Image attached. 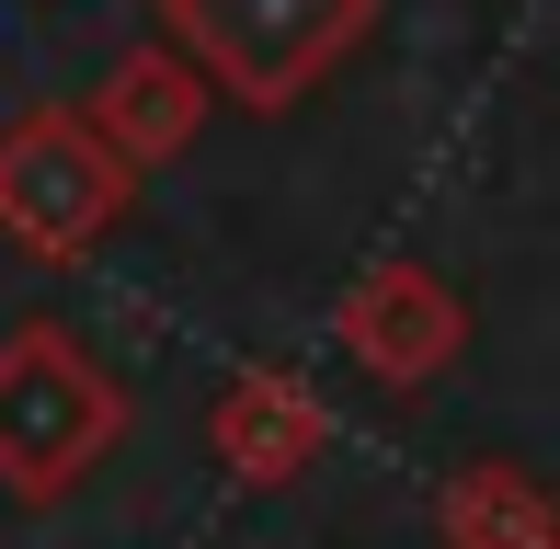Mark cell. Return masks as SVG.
<instances>
[{
	"label": "cell",
	"mask_w": 560,
	"mask_h": 549,
	"mask_svg": "<svg viewBox=\"0 0 560 549\" xmlns=\"http://www.w3.org/2000/svg\"><path fill=\"white\" fill-rule=\"evenodd\" d=\"M126 446V378L69 320H12L0 332V504L46 515Z\"/></svg>",
	"instance_id": "1"
},
{
	"label": "cell",
	"mask_w": 560,
	"mask_h": 549,
	"mask_svg": "<svg viewBox=\"0 0 560 549\" xmlns=\"http://www.w3.org/2000/svg\"><path fill=\"white\" fill-rule=\"evenodd\" d=\"M435 538L446 549H549L560 504L515 458H469V469H446V492H435Z\"/></svg>",
	"instance_id": "7"
},
{
	"label": "cell",
	"mask_w": 560,
	"mask_h": 549,
	"mask_svg": "<svg viewBox=\"0 0 560 549\" xmlns=\"http://www.w3.org/2000/svg\"><path fill=\"white\" fill-rule=\"evenodd\" d=\"M332 343L354 366H366L377 389H435L457 355H469V297L446 287L435 264H366L343 287V309H332Z\"/></svg>",
	"instance_id": "4"
},
{
	"label": "cell",
	"mask_w": 560,
	"mask_h": 549,
	"mask_svg": "<svg viewBox=\"0 0 560 549\" xmlns=\"http://www.w3.org/2000/svg\"><path fill=\"white\" fill-rule=\"evenodd\" d=\"M549 549H560V538H549Z\"/></svg>",
	"instance_id": "8"
},
{
	"label": "cell",
	"mask_w": 560,
	"mask_h": 549,
	"mask_svg": "<svg viewBox=\"0 0 560 549\" xmlns=\"http://www.w3.org/2000/svg\"><path fill=\"white\" fill-rule=\"evenodd\" d=\"M149 12L241 115H298L377 35V0H149Z\"/></svg>",
	"instance_id": "2"
},
{
	"label": "cell",
	"mask_w": 560,
	"mask_h": 549,
	"mask_svg": "<svg viewBox=\"0 0 560 549\" xmlns=\"http://www.w3.org/2000/svg\"><path fill=\"white\" fill-rule=\"evenodd\" d=\"M332 446V412L298 366H241L207 401V458L229 469V492H298Z\"/></svg>",
	"instance_id": "5"
},
{
	"label": "cell",
	"mask_w": 560,
	"mask_h": 549,
	"mask_svg": "<svg viewBox=\"0 0 560 549\" xmlns=\"http://www.w3.org/2000/svg\"><path fill=\"white\" fill-rule=\"evenodd\" d=\"M138 207V172L115 161V138L81 104H23L0 127V241L35 264H81L104 253Z\"/></svg>",
	"instance_id": "3"
},
{
	"label": "cell",
	"mask_w": 560,
	"mask_h": 549,
	"mask_svg": "<svg viewBox=\"0 0 560 549\" xmlns=\"http://www.w3.org/2000/svg\"><path fill=\"white\" fill-rule=\"evenodd\" d=\"M81 115L115 138V161H126V172H161V161H184V149L207 138L218 92H207V69H195L172 35H149V46H126L104 81H92V104H81Z\"/></svg>",
	"instance_id": "6"
}]
</instances>
